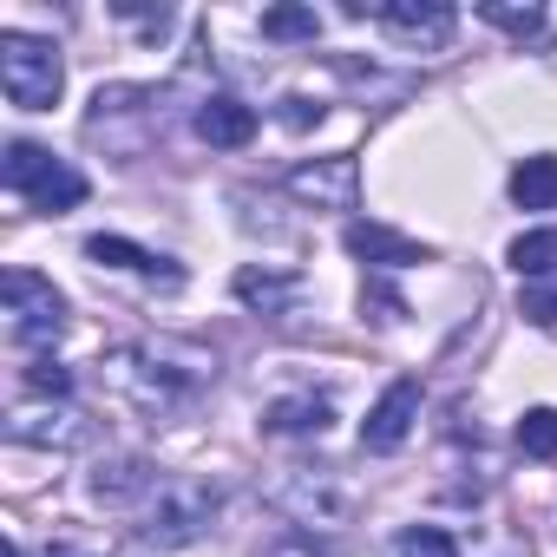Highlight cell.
Masks as SVG:
<instances>
[{
  "mask_svg": "<svg viewBox=\"0 0 557 557\" xmlns=\"http://www.w3.org/2000/svg\"><path fill=\"white\" fill-rule=\"evenodd\" d=\"M86 256H92L99 269H132V275H164V283H177V269H171L164 256H151V249H138V243H125V236H86Z\"/></svg>",
  "mask_w": 557,
  "mask_h": 557,
  "instance_id": "cell-16",
  "label": "cell"
},
{
  "mask_svg": "<svg viewBox=\"0 0 557 557\" xmlns=\"http://www.w3.org/2000/svg\"><path fill=\"white\" fill-rule=\"evenodd\" d=\"M230 289H236V302L256 309V315H289L296 296H302V275H296V269H269V262L256 269V262H249V269H236Z\"/></svg>",
  "mask_w": 557,
  "mask_h": 557,
  "instance_id": "cell-11",
  "label": "cell"
},
{
  "mask_svg": "<svg viewBox=\"0 0 557 557\" xmlns=\"http://www.w3.org/2000/svg\"><path fill=\"white\" fill-rule=\"evenodd\" d=\"M21 387H27L34 400H53V407H60V400L73 394V368H60L53 355H40V361H34V368L21 374Z\"/></svg>",
  "mask_w": 557,
  "mask_h": 557,
  "instance_id": "cell-21",
  "label": "cell"
},
{
  "mask_svg": "<svg viewBox=\"0 0 557 557\" xmlns=\"http://www.w3.org/2000/svg\"><path fill=\"white\" fill-rule=\"evenodd\" d=\"M0 557H27V550H21V544H14V537H8V550H0Z\"/></svg>",
  "mask_w": 557,
  "mask_h": 557,
  "instance_id": "cell-27",
  "label": "cell"
},
{
  "mask_svg": "<svg viewBox=\"0 0 557 557\" xmlns=\"http://www.w3.org/2000/svg\"><path fill=\"white\" fill-rule=\"evenodd\" d=\"M400 557H459V544L440 524H407L400 531Z\"/></svg>",
  "mask_w": 557,
  "mask_h": 557,
  "instance_id": "cell-22",
  "label": "cell"
},
{
  "mask_svg": "<svg viewBox=\"0 0 557 557\" xmlns=\"http://www.w3.org/2000/svg\"><path fill=\"white\" fill-rule=\"evenodd\" d=\"M518 453L524 459H557V407H531L518 420Z\"/></svg>",
  "mask_w": 557,
  "mask_h": 557,
  "instance_id": "cell-20",
  "label": "cell"
},
{
  "mask_svg": "<svg viewBox=\"0 0 557 557\" xmlns=\"http://www.w3.org/2000/svg\"><path fill=\"white\" fill-rule=\"evenodd\" d=\"M86 485H92V498H99V505H145V498H151V485H158V472H151L138 453H119V459H99Z\"/></svg>",
  "mask_w": 557,
  "mask_h": 557,
  "instance_id": "cell-13",
  "label": "cell"
},
{
  "mask_svg": "<svg viewBox=\"0 0 557 557\" xmlns=\"http://www.w3.org/2000/svg\"><path fill=\"white\" fill-rule=\"evenodd\" d=\"M223 511V492L210 479H190V472H171L151 485V498L138 505V537L145 544H164V550H184L197 544Z\"/></svg>",
  "mask_w": 557,
  "mask_h": 557,
  "instance_id": "cell-3",
  "label": "cell"
},
{
  "mask_svg": "<svg viewBox=\"0 0 557 557\" xmlns=\"http://www.w3.org/2000/svg\"><path fill=\"white\" fill-rule=\"evenodd\" d=\"M47 557H92V550H79V544H53Z\"/></svg>",
  "mask_w": 557,
  "mask_h": 557,
  "instance_id": "cell-26",
  "label": "cell"
},
{
  "mask_svg": "<svg viewBox=\"0 0 557 557\" xmlns=\"http://www.w3.org/2000/svg\"><path fill=\"white\" fill-rule=\"evenodd\" d=\"M413 420H420V381H394L361 420V453H400Z\"/></svg>",
  "mask_w": 557,
  "mask_h": 557,
  "instance_id": "cell-9",
  "label": "cell"
},
{
  "mask_svg": "<svg viewBox=\"0 0 557 557\" xmlns=\"http://www.w3.org/2000/svg\"><path fill=\"white\" fill-rule=\"evenodd\" d=\"M0 184H8L14 197H27L34 210H47V216L86 203V177H79L66 158H53L47 145H27V138L8 145V158H0Z\"/></svg>",
  "mask_w": 557,
  "mask_h": 557,
  "instance_id": "cell-4",
  "label": "cell"
},
{
  "mask_svg": "<svg viewBox=\"0 0 557 557\" xmlns=\"http://www.w3.org/2000/svg\"><path fill=\"white\" fill-rule=\"evenodd\" d=\"M505 262H511L518 275H531V283H544V275H557V230H524V236H511Z\"/></svg>",
  "mask_w": 557,
  "mask_h": 557,
  "instance_id": "cell-18",
  "label": "cell"
},
{
  "mask_svg": "<svg viewBox=\"0 0 557 557\" xmlns=\"http://www.w3.org/2000/svg\"><path fill=\"white\" fill-rule=\"evenodd\" d=\"M8 440H14V446H53V453H66V446H86V440H92V420L73 413L66 400H60V407H21V413L8 420Z\"/></svg>",
  "mask_w": 557,
  "mask_h": 557,
  "instance_id": "cell-10",
  "label": "cell"
},
{
  "mask_svg": "<svg viewBox=\"0 0 557 557\" xmlns=\"http://www.w3.org/2000/svg\"><path fill=\"white\" fill-rule=\"evenodd\" d=\"M492 27H505V34H537L544 27V8H511V0H485L479 8Z\"/></svg>",
  "mask_w": 557,
  "mask_h": 557,
  "instance_id": "cell-23",
  "label": "cell"
},
{
  "mask_svg": "<svg viewBox=\"0 0 557 557\" xmlns=\"http://www.w3.org/2000/svg\"><path fill=\"white\" fill-rule=\"evenodd\" d=\"M348 256H361V262H374V269H407V262H426V243H413V236H400V230H387V223H348Z\"/></svg>",
  "mask_w": 557,
  "mask_h": 557,
  "instance_id": "cell-14",
  "label": "cell"
},
{
  "mask_svg": "<svg viewBox=\"0 0 557 557\" xmlns=\"http://www.w3.org/2000/svg\"><path fill=\"white\" fill-rule=\"evenodd\" d=\"M289 197H302V203H315V210H355V197H361V164L342 151V158H309V164H296L289 171Z\"/></svg>",
  "mask_w": 557,
  "mask_h": 557,
  "instance_id": "cell-8",
  "label": "cell"
},
{
  "mask_svg": "<svg viewBox=\"0 0 557 557\" xmlns=\"http://www.w3.org/2000/svg\"><path fill=\"white\" fill-rule=\"evenodd\" d=\"M269 511L275 518H289L296 531H342V524H355V485L335 472V466H283L269 479Z\"/></svg>",
  "mask_w": 557,
  "mask_h": 557,
  "instance_id": "cell-2",
  "label": "cell"
},
{
  "mask_svg": "<svg viewBox=\"0 0 557 557\" xmlns=\"http://www.w3.org/2000/svg\"><path fill=\"white\" fill-rule=\"evenodd\" d=\"M335 420V400L329 394H283L262 407V433H283V440H302V433H329Z\"/></svg>",
  "mask_w": 557,
  "mask_h": 557,
  "instance_id": "cell-15",
  "label": "cell"
},
{
  "mask_svg": "<svg viewBox=\"0 0 557 557\" xmlns=\"http://www.w3.org/2000/svg\"><path fill=\"white\" fill-rule=\"evenodd\" d=\"M0 302H8V335L14 348H53L60 329H66V296L47 283L40 269H8L0 275Z\"/></svg>",
  "mask_w": 557,
  "mask_h": 557,
  "instance_id": "cell-6",
  "label": "cell"
},
{
  "mask_svg": "<svg viewBox=\"0 0 557 557\" xmlns=\"http://www.w3.org/2000/svg\"><path fill=\"white\" fill-rule=\"evenodd\" d=\"M197 138L216 145V151H243L256 138V106H243L236 92H210L197 106Z\"/></svg>",
  "mask_w": 557,
  "mask_h": 557,
  "instance_id": "cell-12",
  "label": "cell"
},
{
  "mask_svg": "<svg viewBox=\"0 0 557 557\" xmlns=\"http://www.w3.org/2000/svg\"><path fill=\"white\" fill-rule=\"evenodd\" d=\"M518 309H524V322H537V329L557 335V283H531V289L518 296Z\"/></svg>",
  "mask_w": 557,
  "mask_h": 557,
  "instance_id": "cell-24",
  "label": "cell"
},
{
  "mask_svg": "<svg viewBox=\"0 0 557 557\" xmlns=\"http://www.w3.org/2000/svg\"><path fill=\"white\" fill-rule=\"evenodd\" d=\"M511 203L518 210H557V158L550 151H537L511 171Z\"/></svg>",
  "mask_w": 557,
  "mask_h": 557,
  "instance_id": "cell-17",
  "label": "cell"
},
{
  "mask_svg": "<svg viewBox=\"0 0 557 557\" xmlns=\"http://www.w3.org/2000/svg\"><path fill=\"white\" fill-rule=\"evenodd\" d=\"M106 368H112V387H119L132 407L158 413V420L184 413L197 394L216 387V348H203V342H190V335H138V342H125Z\"/></svg>",
  "mask_w": 557,
  "mask_h": 557,
  "instance_id": "cell-1",
  "label": "cell"
},
{
  "mask_svg": "<svg viewBox=\"0 0 557 557\" xmlns=\"http://www.w3.org/2000/svg\"><path fill=\"white\" fill-rule=\"evenodd\" d=\"M315 119H322V106H309V99H283V125L302 132V125H315Z\"/></svg>",
  "mask_w": 557,
  "mask_h": 557,
  "instance_id": "cell-25",
  "label": "cell"
},
{
  "mask_svg": "<svg viewBox=\"0 0 557 557\" xmlns=\"http://www.w3.org/2000/svg\"><path fill=\"white\" fill-rule=\"evenodd\" d=\"M0 86H8V99H14L21 112H53V99H60V86H66L60 47L40 40V34L8 27V34H0Z\"/></svg>",
  "mask_w": 557,
  "mask_h": 557,
  "instance_id": "cell-5",
  "label": "cell"
},
{
  "mask_svg": "<svg viewBox=\"0 0 557 557\" xmlns=\"http://www.w3.org/2000/svg\"><path fill=\"white\" fill-rule=\"evenodd\" d=\"M348 14L355 21H381L400 47H420V53H440L446 40H453V8H446V0H348Z\"/></svg>",
  "mask_w": 557,
  "mask_h": 557,
  "instance_id": "cell-7",
  "label": "cell"
},
{
  "mask_svg": "<svg viewBox=\"0 0 557 557\" xmlns=\"http://www.w3.org/2000/svg\"><path fill=\"white\" fill-rule=\"evenodd\" d=\"M322 34V14L315 8H296V0H289V8H262V40H315Z\"/></svg>",
  "mask_w": 557,
  "mask_h": 557,
  "instance_id": "cell-19",
  "label": "cell"
}]
</instances>
